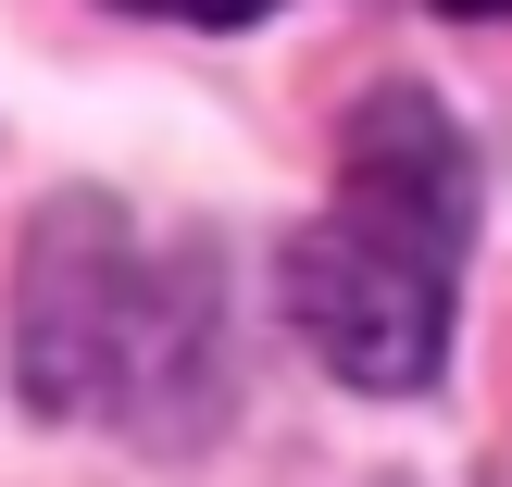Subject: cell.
<instances>
[{
  "label": "cell",
  "instance_id": "1",
  "mask_svg": "<svg viewBox=\"0 0 512 487\" xmlns=\"http://www.w3.org/2000/svg\"><path fill=\"white\" fill-rule=\"evenodd\" d=\"M475 250V150L425 88H388L350 125L338 213L288 238V325L350 388H438L450 363V275Z\"/></svg>",
  "mask_w": 512,
  "mask_h": 487
},
{
  "label": "cell",
  "instance_id": "2",
  "mask_svg": "<svg viewBox=\"0 0 512 487\" xmlns=\"http://www.w3.org/2000/svg\"><path fill=\"white\" fill-rule=\"evenodd\" d=\"M200 288H163V250L113 200H63L25 238V300H13V363L38 413H138L163 375L200 363Z\"/></svg>",
  "mask_w": 512,
  "mask_h": 487
},
{
  "label": "cell",
  "instance_id": "3",
  "mask_svg": "<svg viewBox=\"0 0 512 487\" xmlns=\"http://www.w3.org/2000/svg\"><path fill=\"white\" fill-rule=\"evenodd\" d=\"M138 13H175V25H250V13H275V0H138Z\"/></svg>",
  "mask_w": 512,
  "mask_h": 487
},
{
  "label": "cell",
  "instance_id": "4",
  "mask_svg": "<svg viewBox=\"0 0 512 487\" xmlns=\"http://www.w3.org/2000/svg\"><path fill=\"white\" fill-rule=\"evenodd\" d=\"M438 13H512V0H438Z\"/></svg>",
  "mask_w": 512,
  "mask_h": 487
}]
</instances>
